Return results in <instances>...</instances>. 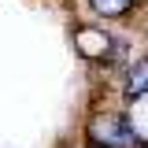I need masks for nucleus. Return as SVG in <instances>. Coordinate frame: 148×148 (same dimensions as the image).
Wrapping results in <instances>:
<instances>
[{"label": "nucleus", "instance_id": "4", "mask_svg": "<svg viewBox=\"0 0 148 148\" xmlns=\"http://www.w3.org/2000/svg\"><path fill=\"white\" fill-rule=\"evenodd\" d=\"M89 8H92V15H100V18H122L137 8V0H89Z\"/></svg>", "mask_w": 148, "mask_h": 148}, {"label": "nucleus", "instance_id": "1", "mask_svg": "<svg viewBox=\"0 0 148 148\" xmlns=\"http://www.w3.org/2000/svg\"><path fill=\"white\" fill-rule=\"evenodd\" d=\"M85 137L100 148H137L141 141L130 115H119V111H96L85 126Z\"/></svg>", "mask_w": 148, "mask_h": 148}, {"label": "nucleus", "instance_id": "3", "mask_svg": "<svg viewBox=\"0 0 148 148\" xmlns=\"http://www.w3.org/2000/svg\"><path fill=\"white\" fill-rule=\"evenodd\" d=\"M122 96H126V100H141V96H148V52L141 56V59H133V67L126 71Z\"/></svg>", "mask_w": 148, "mask_h": 148}, {"label": "nucleus", "instance_id": "2", "mask_svg": "<svg viewBox=\"0 0 148 148\" xmlns=\"http://www.w3.org/2000/svg\"><path fill=\"white\" fill-rule=\"evenodd\" d=\"M74 45H78V52L85 56V59H108V56H115V48H119V41H115L100 22L78 26V30H74Z\"/></svg>", "mask_w": 148, "mask_h": 148}]
</instances>
